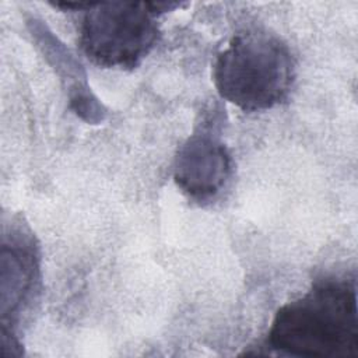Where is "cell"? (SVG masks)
I'll return each instance as SVG.
<instances>
[{
	"instance_id": "cell-6",
	"label": "cell",
	"mask_w": 358,
	"mask_h": 358,
	"mask_svg": "<svg viewBox=\"0 0 358 358\" xmlns=\"http://www.w3.org/2000/svg\"><path fill=\"white\" fill-rule=\"evenodd\" d=\"M27 25L45 59L66 83L70 108L77 116L88 123L95 124L102 122L106 110L88 87L83 66L76 60L74 55H71L66 45L59 41L43 21L31 17L27 21Z\"/></svg>"
},
{
	"instance_id": "cell-1",
	"label": "cell",
	"mask_w": 358,
	"mask_h": 358,
	"mask_svg": "<svg viewBox=\"0 0 358 358\" xmlns=\"http://www.w3.org/2000/svg\"><path fill=\"white\" fill-rule=\"evenodd\" d=\"M267 345L291 357H357L355 280L336 274L315 280L309 291L277 310L268 330Z\"/></svg>"
},
{
	"instance_id": "cell-4",
	"label": "cell",
	"mask_w": 358,
	"mask_h": 358,
	"mask_svg": "<svg viewBox=\"0 0 358 358\" xmlns=\"http://www.w3.org/2000/svg\"><path fill=\"white\" fill-rule=\"evenodd\" d=\"M221 124V108L215 105L200 117L175 157L176 186L199 203L215 199L232 173V158L222 141Z\"/></svg>"
},
{
	"instance_id": "cell-5",
	"label": "cell",
	"mask_w": 358,
	"mask_h": 358,
	"mask_svg": "<svg viewBox=\"0 0 358 358\" xmlns=\"http://www.w3.org/2000/svg\"><path fill=\"white\" fill-rule=\"evenodd\" d=\"M39 253L31 234L13 229L1 248V341L20 347L15 326L39 287Z\"/></svg>"
},
{
	"instance_id": "cell-3",
	"label": "cell",
	"mask_w": 358,
	"mask_h": 358,
	"mask_svg": "<svg viewBox=\"0 0 358 358\" xmlns=\"http://www.w3.org/2000/svg\"><path fill=\"white\" fill-rule=\"evenodd\" d=\"M180 7L162 1L87 3L80 22V46L98 66L136 69L157 45L158 15Z\"/></svg>"
},
{
	"instance_id": "cell-2",
	"label": "cell",
	"mask_w": 358,
	"mask_h": 358,
	"mask_svg": "<svg viewBox=\"0 0 358 358\" xmlns=\"http://www.w3.org/2000/svg\"><path fill=\"white\" fill-rule=\"evenodd\" d=\"M220 96L243 112H263L282 103L295 81V60L274 34L249 28L235 34L214 62Z\"/></svg>"
}]
</instances>
